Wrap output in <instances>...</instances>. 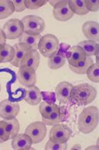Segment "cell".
Returning a JSON list of instances; mask_svg holds the SVG:
<instances>
[{"instance_id": "obj_17", "label": "cell", "mask_w": 99, "mask_h": 150, "mask_svg": "<svg viewBox=\"0 0 99 150\" xmlns=\"http://www.w3.org/2000/svg\"><path fill=\"white\" fill-rule=\"evenodd\" d=\"M13 47L15 50V58H13V60L10 63L14 67H20V63H21L22 60L23 59L26 54L28 51L33 50V49L29 47L28 45H27L23 44V43H17V44L15 45Z\"/></svg>"}, {"instance_id": "obj_31", "label": "cell", "mask_w": 99, "mask_h": 150, "mask_svg": "<svg viewBox=\"0 0 99 150\" xmlns=\"http://www.w3.org/2000/svg\"><path fill=\"white\" fill-rule=\"evenodd\" d=\"M10 139V136L6 130V123L4 120L0 121V144L4 143Z\"/></svg>"}, {"instance_id": "obj_22", "label": "cell", "mask_w": 99, "mask_h": 150, "mask_svg": "<svg viewBox=\"0 0 99 150\" xmlns=\"http://www.w3.org/2000/svg\"><path fill=\"white\" fill-rule=\"evenodd\" d=\"M15 12V7L12 1L0 0V20L10 17Z\"/></svg>"}, {"instance_id": "obj_7", "label": "cell", "mask_w": 99, "mask_h": 150, "mask_svg": "<svg viewBox=\"0 0 99 150\" xmlns=\"http://www.w3.org/2000/svg\"><path fill=\"white\" fill-rule=\"evenodd\" d=\"M72 131L65 124H57L53 125L50 130L49 139L57 143H64L72 136Z\"/></svg>"}, {"instance_id": "obj_18", "label": "cell", "mask_w": 99, "mask_h": 150, "mask_svg": "<svg viewBox=\"0 0 99 150\" xmlns=\"http://www.w3.org/2000/svg\"><path fill=\"white\" fill-rule=\"evenodd\" d=\"M78 46L82 49L87 56L91 57L98 55L99 52V45L91 40H85L79 42Z\"/></svg>"}, {"instance_id": "obj_4", "label": "cell", "mask_w": 99, "mask_h": 150, "mask_svg": "<svg viewBox=\"0 0 99 150\" xmlns=\"http://www.w3.org/2000/svg\"><path fill=\"white\" fill-rule=\"evenodd\" d=\"M24 28V33L33 36H39L44 31L46 24L42 18L33 15H29L21 20Z\"/></svg>"}, {"instance_id": "obj_11", "label": "cell", "mask_w": 99, "mask_h": 150, "mask_svg": "<svg viewBox=\"0 0 99 150\" xmlns=\"http://www.w3.org/2000/svg\"><path fill=\"white\" fill-rule=\"evenodd\" d=\"M73 85L66 81L60 82L56 88L55 93L58 101L61 103H66L70 99V95Z\"/></svg>"}, {"instance_id": "obj_10", "label": "cell", "mask_w": 99, "mask_h": 150, "mask_svg": "<svg viewBox=\"0 0 99 150\" xmlns=\"http://www.w3.org/2000/svg\"><path fill=\"white\" fill-rule=\"evenodd\" d=\"M20 112V105L10 101L9 99L0 102V117L4 120H10L16 117Z\"/></svg>"}, {"instance_id": "obj_5", "label": "cell", "mask_w": 99, "mask_h": 150, "mask_svg": "<svg viewBox=\"0 0 99 150\" xmlns=\"http://www.w3.org/2000/svg\"><path fill=\"white\" fill-rule=\"evenodd\" d=\"M47 127L42 121H36L28 125L25 130V133L31 139L33 144L43 142L46 136Z\"/></svg>"}, {"instance_id": "obj_24", "label": "cell", "mask_w": 99, "mask_h": 150, "mask_svg": "<svg viewBox=\"0 0 99 150\" xmlns=\"http://www.w3.org/2000/svg\"><path fill=\"white\" fill-rule=\"evenodd\" d=\"M0 55L2 60V63H10L15 58V50L13 46L6 44L0 49Z\"/></svg>"}, {"instance_id": "obj_28", "label": "cell", "mask_w": 99, "mask_h": 150, "mask_svg": "<svg viewBox=\"0 0 99 150\" xmlns=\"http://www.w3.org/2000/svg\"><path fill=\"white\" fill-rule=\"evenodd\" d=\"M88 79L95 83L99 82V64L96 63L93 64L91 67L88 68L86 72Z\"/></svg>"}, {"instance_id": "obj_29", "label": "cell", "mask_w": 99, "mask_h": 150, "mask_svg": "<svg viewBox=\"0 0 99 150\" xmlns=\"http://www.w3.org/2000/svg\"><path fill=\"white\" fill-rule=\"evenodd\" d=\"M44 149L46 150H66L67 149V143H57L49 139L45 145Z\"/></svg>"}, {"instance_id": "obj_19", "label": "cell", "mask_w": 99, "mask_h": 150, "mask_svg": "<svg viewBox=\"0 0 99 150\" xmlns=\"http://www.w3.org/2000/svg\"><path fill=\"white\" fill-rule=\"evenodd\" d=\"M66 58L61 52H57L51 56L48 61V67L52 70H57L65 64Z\"/></svg>"}, {"instance_id": "obj_35", "label": "cell", "mask_w": 99, "mask_h": 150, "mask_svg": "<svg viewBox=\"0 0 99 150\" xmlns=\"http://www.w3.org/2000/svg\"><path fill=\"white\" fill-rule=\"evenodd\" d=\"M59 1H60V0H57V1H48V2H49L50 4L53 6V7H54L56 4H58Z\"/></svg>"}, {"instance_id": "obj_37", "label": "cell", "mask_w": 99, "mask_h": 150, "mask_svg": "<svg viewBox=\"0 0 99 150\" xmlns=\"http://www.w3.org/2000/svg\"><path fill=\"white\" fill-rule=\"evenodd\" d=\"M98 149V146H96V147H93V146H89V147H88V148H86V149Z\"/></svg>"}, {"instance_id": "obj_20", "label": "cell", "mask_w": 99, "mask_h": 150, "mask_svg": "<svg viewBox=\"0 0 99 150\" xmlns=\"http://www.w3.org/2000/svg\"><path fill=\"white\" fill-rule=\"evenodd\" d=\"M68 3L69 8L74 14L85 16L89 13L85 6V0H71Z\"/></svg>"}, {"instance_id": "obj_8", "label": "cell", "mask_w": 99, "mask_h": 150, "mask_svg": "<svg viewBox=\"0 0 99 150\" xmlns=\"http://www.w3.org/2000/svg\"><path fill=\"white\" fill-rule=\"evenodd\" d=\"M69 1L60 0L58 4H56L53 10V16L56 20L62 22H66L70 20L74 16V13L70 10Z\"/></svg>"}, {"instance_id": "obj_34", "label": "cell", "mask_w": 99, "mask_h": 150, "mask_svg": "<svg viewBox=\"0 0 99 150\" xmlns=\"http://www.w3.org/2000/svg\"><path fill=\"white\" fill-rule=\"evenodd\" d=\"M6 41H7V38H6L5 34H4L2 28H0V46L3 47L5 45L7 44Z\"/></svg>"}, {"instance_id": "obj_1", "label": "cell", "mask_w": 99, "mask_h": 150, "mask_svg": "<svg viewBox=\"0 0 99 150\" xmlns=\"http://www.w3.org/2000/svg\"><path fill=\"white\" fill-rule=\"evenodd\" d=\"M98 109L95 106L85 108L80 114L78 126L80 131L83 134L92 133L98 125Z\"/></svg>"}, {"instance_id": "obj_26", "label": "cell", "mask_w": 99, "mask_h": 150, "mask_svg": "<svg viewBox=\"0 0 99 150\" xmlns=\"http://www.w3.org/2000/svg\"><path fill=\"white\" fill-rule=\"evenodd\" d=\"M62 116L60 113V109L59 106H57L55 109V110L50 115V116L48 118H43L42 122L45 123L46 125H54L59 124L61 122Z\"/></svg>"}, {"instance_id": "obj_32", "label": "cell", "mask_w": 99, "mask_h": 150, "mask_svg": "<svg viewBox=\"0 0 99 150\" xmlns=\"http://www.w3.org/2000/svg\"><path fill=\"white\" fill-rule=\"evenodd\" d=\"M85 4L88 11L97 12L99 9V1H90V0H85Z\"/></svg>"}, {"instance_id": "obj_6", "label": "cell", "mask_w": 99, "mask_h": 150, "mask_svg": "<svg viewBox=\"0 0 99 150\" xmlns=\"http://www.w3.org/2000/svg\"><path fill=\"white\" fill-rule=\"evenodd\" d=\"M3 31L7 40H16L24 33L23 23L17 18H12L3 25Z\"/></svg>"}, {"instance_id": "obj_2", "label": "cell", "mask_w": 99, "mask_h": 150, "mask_svg": "<svg viewBox=\"0 0 99 150\" xmlns=\"http://www.w3.org/2000/svg\"><path fill=\"white\" fill-rule=\"evenodd\" d=\"M97 90L88 83H81L73 86L70 99L78 106H86L96 99Z\"/></svg>"}, {"instance_id": "obj_38", "label": "cell", "mask_w": 99, "mask_h": 150, "mask_svg": "<svg viewBox=\"0 0 99 150\" xmlns=\"http://www.w3.org/2000/svg\"><path fill=\"white\" fill-rule=\"evenodd\" d=\"M1 46H0V49H1ZM2 63V60H1V55H0V64H1Z\"/></svg>"}, {"instance_id": "obj_14", "label": "cell", "mask_w": 99, "mask_h": 150, "mask_svg": "<svg viewBox=\"0 0 99 150\" xmlns=\"http://www.w3.org/2000/svg\"><path fill=\"white\" fill-rule=\"evenodd\" d=\"M87 55L85 53L82 49L80 46L75 45L72 46L66 54L68 63L69 66H75L80 61H83L86 58Z\"/></svg>"}, {"instance_id": "obj_3", "label": "cell", "mask_w": 99, "mask_h": 150, "mask_svg": "<svg viewBox=\"0 0 99 150\" xmlns=\"http://www.w3.org/2000/svg\"><path fill=\"white\" fill-rule=\"evenodd\" d=\"M60 49V42L55 35L47 34L41 37L38 45V50L43 56L48 58L58 52Z\"/></svg>"}, {"instance_id": "obj_15", "label": "cell", "mask_w": 99, "mask_h": 150, "mask_svg": "<svg viewBox=\"0 0 99 150\" xmlns=\"http://www.w3.org/2000/svg\"><path fill=\"white\" fill-rule=\"evenodd\" d=\"M25 92H26V95H25L24 100L28 104L31 106H35L41 103V99H42L41 91L35 85L26 88Z\"/></svg>"}, {"instance_id": "obj_13", "label": "cell", "mask_w": 99, "mask_h": 150, "mask_svg": "<svg viewBox=\"0 0 99 150\" xmlns=\"http://www.w3.org/2000/svg\"><path fill=\"white\" fill-rule=\"evenodd\" d=\"M12 147L15 150H28L33 144L31 139L26 133H17L12 139Z\"/></svg>"}, {"instance_id": "obj_9", "label": "cell", "mask_w": 99, "mask_h": 150, "mask_svg": "<svg viewBox=\"0 0 99 150\" xmlns=\"http://www.w3.org/2000/svg\"><path fill=\"white\" fill-rule=\"evenodd\" d=\"M18 82L26 88L33 86L36 83L35 70L31 67H20L17 72Z\"/></svg>"}, {"instance_id": "obj_27", "label": "cell", "mask_w": 99, "mask_h": 150, "mask_svg": "<svg viewBox=\"0 0 99 150\" xmlns=\"http://www.w3.org/2000/svg\"><path fill=\"white\" fill-rule=\"evenodd\" d=\"M57 106L54 103H48L46 101L41 102L39 104V112L43 118H48Z\"/></svg>"}, {"instance_id": "obj_21", "label": "cell", "mask_w": 99, "mask_h": 150, "mask_svg": "<svg viewBox=\"0 0 99 150\" xmlns=\"http://www.w3.org/2000/svg\"><path fill=\"white\" fill-rule=\"evenodd\" d=\"M93 64V61L91 57L87 56L86 58L83 61H80L76 64L75 66H69V67L73 72H75L77 74H85L88 68Z\"/></svg>"}, {"instance_id": "obj_39", "label": "cell", "mask_w": 99, "mask_h": 150, "mask_svg": "<svg viewBox=\"0 0 99 150\" xmlns=\"http://www.w3.org/2000/svg\"><path fill=\"white\" fill-rule=\"evenodd\" d=\"M1 84H0V92H1Z\"/></svg>"}, {"instance_id": "obj_12", "label": "cell", "mask_w": 99, "mask_h": 150, "mask_svg": "<svg viewBox=\"0 0 99 150\" xmlns=\"http://www.w3.org/2000/svg\"><path fill=\"white\" fill-rule=\"evenodd\" d=\"M82 31L84 36L88 40H91L95 42L99 41V24L98 22L86 21L82 26Z\"/></svg>"}, {"instance_id": "obj_25", "label": "cell", "mask_w": 99, "mask_h": 150, "mask_svg": "<svg viewBox=\"0 0 99 150\" xmlns=\"http://www.w3.org/2000/svg\"><path fill=\"white\" fill-rule=\"evenodd\" d=\"M6 123V130L10 136V139H12L19 133L20 130V123L15 117L10 120H4Z\"/></svg>"}, {"instance_id": "obj_30", "label": "cell", "mask_w": 99, "mask_h": 150, "mask_svg": "<svg viewBox=\"0 0 99 150\" xmlns=\"http://www.w3.org/2000/svg\"><path fill=\"white\" fill-rule=\"evenodd\" d=\"M47 3V1L40 0V1H31V0H25V4L26 8L29 10H36L40 8L42 6L45 5Z\"/></svg>"}, {"instance_id": "obj_36", "label": "cell", "mask_w": 99, "mask_h": 150, "mask_svg": "<svg viewBox=\"0 0 99 150\" xmlns=\"http://www.w3.org/2000/svg\"><path fill=\"white\" fill-rule=\"evenodd\" d=\"M71 149H81V146L80 144H75Z\"/></svg>"}, {"instance_id": "obj_33", "label": "cell", "mask_w": 99, "mask_h": 150, "mask_svg": "<svg viewBox=\"0 0 99 150\" xmlns=\"http://www.w3.org/2000/svg\"><path fill=\"white\" fill-rule=\"evenodd\" d=\"M13 4L15 7V11L18 12H23L26 10V4H25V0H22V1H17V0H13L12 1Z\"/></svg>"}, {"instance_id": "obj_16", "label": "cell", "mask_w": 99, "mask_h": 150, "mask_svg": "<svg viewBox=\"0 0 99 150\" xmlns=\"http://www.w3.org/2000/svg\"><path fill=\"white\" fill-rule=\"evenodd\" d=\"M40 64V53L38 50H31L27 52L20 63V67H31L36 70Z\"/></svg>"}, {"instance_id": "obj_23", "label": "cell", "mask_w": 99, "mask_h": 150, "mask_svg": "<svg viewBox=\"0 0 99 150\" xmlns=\"http://www.w3.org/2000/svg\"><path fill=\"white\" fill-rule=\"evenodd\" d=\"M41 35L33 36L23 33L21 37L19 38V43H23L28 45L33 50H38V45L41 40Z\"/></svg>"}]
</instances>
